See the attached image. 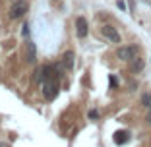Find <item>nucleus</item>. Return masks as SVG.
I'll list each match as a JSON object with an SVG mask.
<instances>
[{
    "label": "nucleus",
    "mask_w": 151,
    "mask_h": 147,
    "mask_svg": "<svg viewBox=\"0 0 151 147\" xmlns=\"http://www.w3.org/2000/svg\"><path fill=\"white\" fill-rule=\"evenodd\" d=\"M0 147H10V145H8V143H0Z\"/></svg>",
    "instance_id": "4468645a"
},
{
    "label": "nucleus",
    "mask_w": 151,
    "mask_h": 147,
    "mask_svg": "<svg viewBox=\"0 0 151 147\" xmlns=\"http://www.w3.org/2000/svg\"><path fill=\"white\" fill-rule=\"evenodd\" d=\"M29 35V25H23V37Z\"/></svg>",
    "instance_id": "f8f14e48"
},
{
    "label": "nucleus",
    "mask_w": 151,
    "mask_h": 147,
    "mask_svg": "<svg viewBox=\"0 0 151 147\" xmlns=\"http://www.w3.org/2000/svg\"><path fill=\"white\" fill-rule=\"evenodd\" d=\"M142 68H143V62L139 60V58H138V60L134 58V60H132V72H139Z\"/></svg>",
    "instance_id": "6e6552de"
},
{
    "label": "nucleus",
    "mask_w": 151,
    "mask_h": 147,
    "mask_svg": "<svg viewBox=\"0 0 151 147\" xmlns=\"http://www.w3.org/2000/svg\"><path fill=\"white\" fill-rule=\"evenodd\" d=\"M25 12H27V4H25V2L16 0V4L10 8V18H12V19H19V18L25 16Z\"/></svg>",
    "instance_id": "f03ea898"
},
{
    "label": "nucleus",
    "mask_w": 151,
    "mask_h": 147,
    "mask_svg": "<svg viewBox=\"0 0 151 147\" xmlns=\"http://www.w3.org/2000/svg\"><path fill=\"white\" fill-rule=\"evenodd\" d=\"M101 33L105 35V39H109L111 43H120V33L116 31V27H112V25H103L101 27Z\"/></svg>",
    "instance_id": "7ed1b4c3"
},
{
    "label": "nucleus",
    "mask_w": 151,
    "mask_h": 147,
    "mask_svg": "<svg viewBox=\"0 0 151 147\" xmlns=\"http://www.w3.org/2000/svg\"><path fill=\"white\" fill-rule=\"evenodd\" d=\"M142 105H143L145 108H151V95H149V93L142 95Z\"/></svg>",
    "instance_id": "1a4fd4ad"
},
{
    "label": "nucleus",
    "mask_w": 151,
    "mask_h": 147,
    "mask_svg": "<svg viewBox=\"0 0 151 147\" xmlns=\"http://www.w3.org/2000/svg\"><path fill=\"white\" fill-rule=\"evenodd\" d=\"M76 33H78V37H81V39L87 35V22H85V18L76 19Z\"/></svg>",
    "instance_id": "39448f33"
},
{
    "label": "nucleus",
    "mask_w": 151,
    "mask_h": 147,
    "mask_svg": "<svg viewBox=\"0 0 151 147\" xmlns=\"http://www.w3.org/2000/svg\"><path fill=\"white\" fill-rule=\"evenodd\" d=\"M147 122H149V124H151V112H149V114H147Z\"/></svg>",
    "instance_id": "ddd939ff"
},
{
    "label": "nucleus",
    "mask_w": 151,
    "mask_h": 147,
    "mask_svg": "<svg viewBox=\"0 0 151 147\" xmlns=\"http://www.w3.org/2000/svg\"><path fill=\"white\" fill-rule=\"evenodd\" d=\"M128 139H130V134H128V132H124V130H120V132H116V134H114V143H116V145H124Z\"/></svg>",
    "instance_id": "423d86ee"
},
{
    "label": "nucleus",
    "mask_w": 151,
    "mask_h": 147,
    "mask_svg": "<svg viewBox=\"0 0 151 147\" xmlns=\"http://www.w3.org/2000/svg\"><path fill=\"white\" fill-rule=\"evenodd\" d=\"M136 54H138V49H136V47H120V49L116 50V56H118L120 60H126V62L134 60Z\"/></svg>",
    "instance_id": "f257e3e1"
},
{
    "label": "nucleus",
    "mask_w": 151,
    "mask_h": 147,
    "mask_svg": "<svg viewBox=\"0 0 151 147\" xmlns=\"http://www.w3.org/2000/svg\"><path fill=\"white\" fill-rule=\"evenodd\" d=\"M25 56H27V62H35L37 60V49H35V43H31V41H27L25 45Z\"/></svg>",
    "instance_id": "20e7f679"
},
{
    "label": "nucleus",
    "mask_w": 151,
    "mask_h": 147,
    "mask_svg": "<svg viewBox=\"0 0 151 147\" xmlns=\"http://www.w3.org/2000/svg\"><path fill=\"white\" fill-rule=\"evenodd\" d=\"M116 6H118L122 12H126V2H124V0H116Z\"/></svg>",
    "instance_id": "9d476101"
},
{
    "label": "nucleus",
    "mask_w": 151,
    "mask_h": 147,
    "mask_svg": "<svg viewBox=\"0 0 151 147\" xmlns=\"http://www.w3.org/2000/svg\"><path fill=\"white\" fill-rule=\"evenodd\" d=\"M89 118H91V120H97L99 118V110H89Z\"/></svg>",
    "instance_id": "9b49d317"
},
{
    "label": "nucleus",
    "mask_w": 151,
    "mask_h": 147,
    "mask_svg": "<svg viewBox=\"0 0 151 147\" xmlns=\"http://www.w3.org/2000/svg\"><path fill=\"white\" fill-rule=\"evenodd\" d=\"M62 64H64V68H66V70H72V66H74V52H72V50H68V52L64 54Z\"/></svg>",
    "instance_id": "0eeeda50"
}]
</instances>
